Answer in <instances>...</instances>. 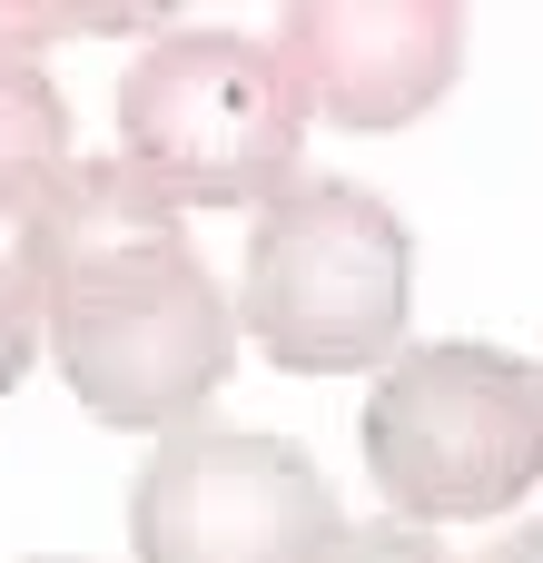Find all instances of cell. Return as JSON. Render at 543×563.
Returning <instances> with one entry per match:
<instances>
[{
	"label": "cell",
	"mask_w": 543,
	"mask_h": 563,
	"mask_svg": "<svg viewBox=\"0 0 543 563\" xmlns=\"http://www.w3.org/2000/svg\"><path fill=\"white\" fill-rule=\"evenodd\" d=\"M10 257L40 287V327L69 396L99 426L188 435V416L228 386L237 317L188 238V208L129 158H79L10 238Z\"/></svg>",
	"instance_id": "obj_1"
},
{
	"label": "cell",
	"mask_w": 543,
	"mask_h": 563,
	"mask_svg": "<svg viewBox=\"0 0 543 563\" xmlns=\"http://www.w3.org/2000/svg\"><path fill=\"white\" fill-rule=\"evenodd\" d=\"M415 297L406 218L356 178H297L247 218V336L287 376H366L396 366Z\"/></svg>",
	"instance_id": "obj_2"
},
{
	"label": "cell",
	"mask_w": 543,
	"mask_h": 563,
	"mask_svg": "<svg viewBox=\"0 0 543 563\" xmlns=\"http://www.w3.org/2000/svg\"><path fill=\"white\" fill-rule=\"evenodd\" d=\"M366 475L396 525H485L524 505L543 475V366L475 336L406 346L366 396Z\"/></svg>",
	"instance_id": "obj_3"
},
{
	"label": "cell",
	"mask_w": 543,
	"mask_h": 563,
	"mask_svg": "<svg viewBox=\"0 0 543 563\" xmlns=\"http://www.w3.org/2000/svg\"><path fill=\"white\" fill-rule=\"evenodd\" d=\"M307 99L277 40L237 30H158L119 79V158L158 178L178 208H267L297 188Z\"/></svg>",
	"instance_id": "obj_4"
},
{
	"label": "cell",
	"mask_w": 543,
	"mask_h": 563,
	"mask_svg": "<svg viewBox=\"0 0 543 563\" xmlns=\"http://www.w3.org/2000/svg\"><path fill=\"white\" fill-rule=\"evenodd\" d=\"M129 544L138 563H326L346 525L307 445L257 426H188L138 465Z\"/></svg>",
	"instance_id": "obj_5"
},
{
	"label": "cell",
	"mask_w": 543,
	"mask_h": 563,
	"mask_svg": "<svg viewBox=\"0 0 543 563\" xmlns=\"http://www.w3.org/2000/svg\"><path fill=\"white\" fill-rule=\"evenodd\" d=\"M277 59L307 119L336 129H406L465 69V10L445 0H297L277 20Z\"/></svg>",
	"instance_id": "obj_6"
},
{
	"label": "cell",
	"mask_w": 543,
	"mask_h": 563,
	"mask_svg": "<svg viewBox=\"0 0 543 563\" xmlns=\"http://www.w3.org/2000/svg\"><path fill=\"white\" fill-rule=\"evenodd\" d=\"M69 168H79V148H69V109H59L49 69L0 49V228L20 238Z\"/></svg>",
	"instance_id": "obj_7"
},
{
	"label": "cell",
	"mask_w": 543,
	"mask_h": 563,
	"mask_svg": "<svg viewBox=\"0 0 543 563\" xmlns=\"http://www.w3.org/2000/svg\"><path fill=\"white\" fill-rule=\"evenodd\" d=\"M40 336H49V327H40V287L20 277V257H0V396H10V386L30 376Z\"/></svg>",
	"instance_id": "obj_8"
},
{
	"label": "cell",
	"mask_w": 543,
	"mask_h": 563,
	"mask_svg": "<svg viewBox=\"0 0 543 563\" xmlns=\"http://www.w3.org/2000/svg\"><path fill=\"white\" fill-rule=\"evenodd\" d=\"M326 563H455L425 525H346V544Z\"/></svg>",
	"instance_id": "obj_9"
},
{
	"label": "cell",
	"mask_w": 543,
	"mask_h": 563,
	"mask_svg": "<svg viewBox=\"0 0 543 563\" xmlns=\"http://www.w3.org/2000/svg\"><path fill=\"white\" fill-rule=\"evenodd\" d=\"M148 10H0V40L30 59V40H49V30H138Z\"/></svg>",
	"instance_id": "obj_10"
},
{
	"label": "cell",
	"mask_w": 543,
	"mask_h": 563,
	"mask_svg": "<svg viewBox=\"0 0 543 563\" xmlns=\"http://www.w3.org/2000/svg\"><path fill=\"white\" fill-rule=\"evenodd\" d=\"M475 563H543V525H524V534H495Z\"/></svg>",
	"instance_id": "obj_11"
},
{
	"label": "cell",
	"mask_w": 543,
	"mask_h": 563,
	"mask_svg": "<svg viewBox=\"0 0 543 563\" xmlns=\"http://www.w3.org/2000/svg\"><path fill=\"white\" fill-rule=\"evenodd\" d=\"M40 563H59V554H40Z\"/></svg>",
	"instance_id": "obj_12"
}]
</instances>
